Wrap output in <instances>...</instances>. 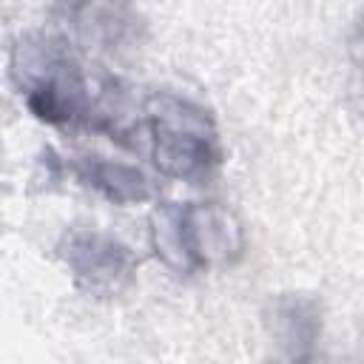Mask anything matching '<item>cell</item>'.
I'll return each instance as SVG.
<instances>
[{
    "mask_svg": "<svg viewBox=\"0 0 364 364\" xmlns=\"http://www.w3.org/2000/svg\"><path fill=\"white\" fill-rule=\"evenodd\" d=\"M154 111V139H156V162H162L165 171L191 176L193 171H205L208 162H213L210 151V134L205 131V117L199 111H191L179 100H156Z\"/></svg>",
    "mask_w": 364,
    "mask_h": 364,
    "instance_id": "cell-1",
    "label": "cell"
}]
</instances>
